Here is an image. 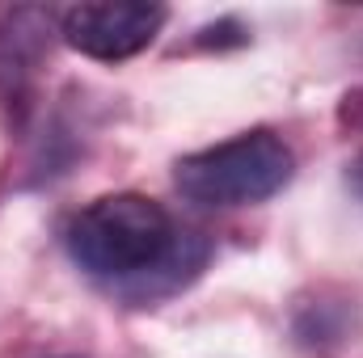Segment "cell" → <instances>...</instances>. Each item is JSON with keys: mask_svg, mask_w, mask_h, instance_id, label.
Instances as JSON below:
<instances>
[{"mask_svg": "<svg viewBox=\"0 0 363 358\" xmlns=\"http://www.w3.org/2000/svg\"><path fill=\"white\" fill-rule=\"evenodd\" d=\"M296 173V152L267 127L199 148L174 165V185L199 207H254L274 198Z\"/></svg>", "mask_w": 363, "mask_h": 358, "instance_id": "cell-2", "label": "cell"}, {"mask_svg": "<svg viewBox=\"0 0 363 358\" xmlns=\"http://www.w3.org/2000/svg\"><path fill=\"white\" fill-rule=\"evenodd\" d=\"M338 122H342L347 131L363 135V89H351L347 97H342V105H338Z\"/></svg>", "mask_w": 363, "mask_h": 358, "instance_id": "cell-4", "label": "cell"}, {"mask_svg": "<svg viewBox=\"0 0 363 358\" xmlns=\"http://www.w3.org/2000/svg\"><path fill=\"white\" fill-rule=\"evenodd\" d=\"M169 8L165 4H72L60 17V34L72 51L97 64H118L152 47Z\"/></svg>", "mask_w": 363, "mask_h": 358, "instance_id": "cell-3", "label": "cell"}, {"mask_svg": "<svg viewBox=\"0 0 363 358\" xmlns=\"http://www.w3.org/2000/svg\"><path fill=\"white\" fill-rule=\"evenodd\" d=\"M351 185H355V194H363V156L351 165Z\"/></svg>", "mask_w": 363, "mask_h": 358, "instance_id": "cell-5", "label": "cell"}, {"mask_svg": "<svg viewBox=\"0 0 363 358\" xmlns=\"http://www.w3.org/2000/svg\"><path fill=\"white\" fill-rule=\"evenodd\" d=\"M64 249L89 278L110 282L127 304L178 295L207 266L211 245L199 232H178L174 215L148 194H101L64 228Z\"/></svg>", "mask_w": 363, "mask_h": 358, "instance_id": "cell-1", "label": "cell"}, {"mask_svg": "<svg viewBox=\"0 0 363 358\" xmlns=\"http://www.w3.org/2000/svg\"><path fill=\"white\" fill-rule=\"evenodd\" d=\"M60 358H81V354H60Z\"/></svg>", "mask_w": 363, "mask_h": 358, "instance_id": "cell-6", "label": "cell"}]
</instances>
